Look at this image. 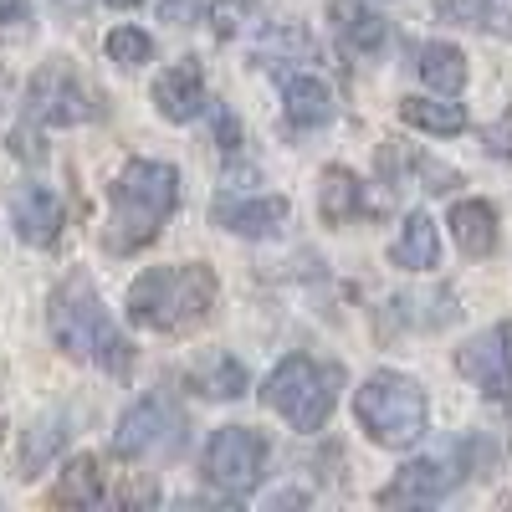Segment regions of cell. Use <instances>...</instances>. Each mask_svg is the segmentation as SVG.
<instances>
[{
	"instance_id": "obj_13",
	"label": "cell",
	"mask_w": 512,
	"mask_h": 512,
	"mask_svg": "<svg viewBox=\"0 0 512 512\" xmlns=\"http://www.w3.org/2000/svg\"><path fill=\"white\" fill-rule=\"evenodd\" d=\"M11 226L26 246H52L62 236V200L47 185H21L11 195Z\"/></svg>"
},
{
	"instance_id": "obj_25",
	"label": "cell",
	"mask_w": 512,
	"mask_h": 512,
	"mask_svg": "<svg viewBox=\"0 0 512 512\" xmlns=\"http://www.w3.org/2000/svg\"><path fill=\"white\" fill-rule=\"evenodd\" d=\"M256 21H262V0H226V6L210 11V26H216V36H221V41L246 36Z\"/></svg>"
},
{
	"instance_id": "obj_26",
	"label": "cell",
	"mask_w": 512,
	"mask_h": 512,
	"mask_svg": "<svg viewBox=\"0 0 512 512\" xmlns=\"http://www.w3.org/2000/svg\"><path fill=\"white\" fill-rule=\"evenodd\" d=\"M482 144H487V154H492V159H512V108L482 128Z\"/></svg>"
},
{
	"instance_id": "obj_21",
	"label": "cell",
	"mask_w": 512,
	"mask_h": 512,
	"mask_svg": "<svg viewBox=\"0 0 512 512\" xmlns=\"http://www.w3.org/2000/svg\"><path fill=\"white\" fill-rule=\"evenodd\" d=\"M185 384L205 400H241L246 395V369L231 354H200L185 374Z\"/></svg>"
},
{
	"instance_id": "obj_6",
	"label": "cell",
	"mask_w": 512,
	"mask_h": 512,
	"mask_svg": "<svg viewBox=\"0 0 512 512\" xmlns=\"http://www.w3.org/2000/svg\"><path fill=\"white\" fill-rule=\"evenodd\" d=\"M267 461H272V446L251 425H221V431H210L205 456H200L205 482L226 497H251L267 477Z\"/></svg>"
},
{
	"instance_id": "obj_28",
	"label": "cell",
	"mask_w": 512,
	"mask_h": 512,
	"mask_svg": "<svg viewBox=\"0 0 512 512\" xmlns=\"http://www.w3.org/2000/svg\"><path fill=\"white\" fill-rule=\"evenodd\" d=\"M57 441H62V425H36V446L26 451V472H36L47 461V451H57Z\"/></svg>"
},
{
	"instance_id": "obj_3",
	"label": "cell",
	"mask_w": 512,
	"mask_h": 512,
	"mask_svg": "<svg viewBox=\"0 0 512 512\" xmlns=\"http://www.w3.org/2000/svg\"><path fill=\"white\" fill-rule=\"evenodd\" d=\"M47 323H52L57 349L67 359H77V364H93V369H108V374H128V364H134V344H128L123 328L108 318L103 297L93 292V282L82 272L67 277L52 292Z\"/></svg>"
},
{
	"instance_id": "obj_30",
	"label": "cell",
	"mask_w": 512,
	"mask_h": 512,
	"mask_svg": "<svg viewBox=\"0 0 512 512\" xmlns=\"http://www.w3.org/2000/svg\"><path fill=\"white\" fill-rule=\"evenodd\" d=\"M216 134H221V149L231 154V149H236V139H241V123H236V118H226V113H216Z\"/></svg>"
},
{
	"instance_id": "obj_1",
	"label": "cell",
	"mask_w": 512,
	"mask_h": 512,
	"mask_svg": "<svg viewBox=\"0 0 512 512\" xmlns=\"http://www.w3.org/2000/svg\"><path fill=\"white\" fill-rule=\"evenodd\" d=\"M221 297V282L205 262H175V267H149L128 282L123 313L134 328L149 333H190L210 318Z\"/></svg>"
},
{
	"instance_id": "obj_16",
	"label": "cell",
	"mask_w": 512,
	"mask_h": 512,
	"mask_svg": "<svg viewBox=\"0 0 512 512\" xmlns=\"http://www.w3.org/2000/svg\"><path fill=\"white\" fill-rule=\"evenodd\" d=\"M282 108L292 128H323L333 118V88L318 72H287L282 77Z\"/></svg>"
},
{
	"instance_id": "obj_4",
	"label": "cell",
	"mask_w": 512,
	"mask_h": 512,
	"mask_svg": "<svg viewBox=\"0 0 512 512\" xmlns=\"http://www.w3.org/2000/svg\"><path fill=\"white\" fill-rule=\"evenodd\" d=\"M354 420L374 446L410 451V446L425 441V431H431V405H425V390L410 374L379 369L354 390Z\"/></svg>"
},
{
	"instance_id": "obj_5",
	"label": "cell",
	"mask_w": 512,
	"mask_h": 512,
	"mask_svg": "<svg viewBox=\"0 0 512 512\" xmlns=\"http://www.w3.org/2000/svg\"><path fill=\"white\" fill-rule=\"evenodd\" d=\"M338 390H344V369L338 364H323L313 354H287L262 384V405L272 415H282L292 431L313 436L333 420Z\"/></svg>"
},
{
	"instance_id": "obj_29",
	"label": "cell",
	"mask_w": 512,
	"mask_h": 512,
	"mask_svg": "<svg viewBox=\"0 0 512 512\" xmlns=\"http://www.w3.org/2000/svg\"><path fill=\"white\" fill-rule=\"evenodd\" d=\"M195 6H200V0H164L159 11H164V21H175V26H185V21L195 16Z\"/></svg>"
},
{
	"instance_id": "obj_9",
	"label": "cell",
	"mask_w": 512,
	"mask_h": 512,
	"mask_svg": "<svg viewBox=\"0 0 512 512\" xmlns=\"http://www.w3.org/2000/svg\"><path fill=\"white\" fill-rule=\"evenodd\" d=\"M175 431H180V415L169 410V400L159 395H144L134 400L123 415H118V431H113V456L123 461H144V456H159L175 446Z\"/></svg>"
},
{
	"instance_id": "obj_33",
	"label": "cell",
	"mask_w": 512,
	"mask_h": 512,
	"mask_svg": "<svg viewBox=\"0 0 512 512\" xmlns=\"http://www.w3.org/2000/svg\"><path fill=\"white\" fill-rule=\"evenodd\" d=\"M0 441H6V425H0Z\"/></svg>"
},
{
	"instance_id": "obj_20",
	"label": "cell",
	"mask_w": 512,
	"mask_h": 512,
	"mask_svg": "<svg viewBox=\"0 0 512 512\" xmlns=\"http://www.w3.org/2000/svg\"><path fill=\"white\" fill-rule=\"evenodd\" d=\"M364 210V180L354 175L349 164H328L323 185H318V216L323 226H349Z\"/></svg>"
},
{
	"instance_id": "obj_12",
	"label": "cell",
	"mask_w": 512,
	"mask_h": 512,
	"mask_svg": "<svg viewBox=\"0 0 512 512\" xmlns=\"http://www.w3.org/2000/svg\"><path fill=\"white\" fill-rule=\"evenodd\" d=\"M205 103H210V93H205V72H200L195 57L169 62V67L154 77V108H159L169 123H190V118H200Z\"/></svg>"
},
{
	"instance_id": "obj_24",
	"label": "cell",
	"mask_w": 512,
	"mask_h": 512,
	"mask_svg": "<svg viewBox=\"0 0 512 512\" xmlns=\"http://www.w3.org/2000/svg\"><path fill=\"white\" fill-rule=\"evenodd\" d=\"M103 52H108V62H118V67H149V62H154V36L139 31V26H113L108 41H103Z\"/></svg>"
},
{
	"instance_id": "obj_10",
	"label": "cell",
	"mask_w": 512,
	"mask_h": 512,
	"mask_svg": "<svg viewBox=\"0 0 512 512\" xmlns=\"http://www.w3.org/2000/svg\"><path fill=\"white\" fill-rule=\"evenodd\" d=\"M466 472H461V461L456 456H425V461H410V466H400L395 472V482H384L379 487V502L384 507H431V502H441L456 482H461Z\"/></svg>"
},
{
	"instance_id": "obj_27",
	"label": "cell",
	"mask_w": 512,
	"mask_h": 512,
	"mask_svg": "<svg viewBox=\"0 0 512 512\" xmlns=\"http://www.w3.org/2000/svg\"><path fill=\"white\" fill-rule=\"evenodd\" d=\"M415 175H420V185L425 190H456V169H446L441 159H425V154H415Z\"/></svg>"
},
{
	"instance_id": "obj_17",
	"label": "cell",
	"mask_w": 512,
	"mask_h": 512,
	"mask_svg": "<svg viewBox=\"0 0 512 512\" xmlns=\"http://www.w3.org/2000/svg\"><path fill=\"white\" fill-rule=\"evenodd\" d=\"M390 262L400 272H436L441 267V231H436V221L425 216V210H410L405 216V226H400V236L390 246Z\"/></svg>"
},
{
	"instance_id": "obj_32",
	"label": "cell",
	"mask_w": 512,
	"mask_h": 512,
	"mask_svg": "<svg viewBox=\"0 0 512 512\" xmlns=\"http://www.w3.org/2000/svg\"><path fill=\"white\" fill-rule=\"evenodd\" d=\"M103 6H113V11H134V6H144V0H103Z\"/></svg>"
},
{
	"instance_id": "obj_15",
	"label": "cell",
	"mask_w": 512,
	"mask_h": 512,
	"mask_svg": "<svg viewBox=\"0 0 512 512\" xmlns=\"http://www.w3.org/2000/svg\"><path fill=\"white\" fill-rule=\"evenodd\" d=\"M446 226L461 246V256H472V262H487L497 251V210L492 200H456L446 210Z\"/></svg>"
},
{
	"instance_id": "obj_31",
	"label": "cell",
	"mask_w": 512,
	"mask_h": 512,
	"mask_svg": "<svg viewBox=\"0 0 512 512\" xmlns=\"http://www.w3.org/2000/svg\"><path fill=\"white\" fill-rule=\"evenodd\" d=\"M26 6H31V0H0V26H16L26 16Z\"/></svg>"
},
{
	"instance_id": "obj_11",
	"label": "cell",
	"mask_w": 512,
	"mask_h": 512,
	"mask_svg": "<svg viewBox=\"0 0 512 512\" xmlns=\"http://www.w3.org/2000/svg\"><path fill=\"white\" fill-rule=\"evenodd\" d=\"M287 216H292L287 195H231V190H221L210 200V226H221L231 236H251V241L282 231Z\"/></svg>"
},
{
	"instance_id": "obj_18",
	"label": "cell",
	"mask_w": 512,
	"mask_h": 512,
	"mask_svg": "<svg viewBox=\"0 0 512 512\" xmlns=\"http://www.w3.org/2000/svg\"><path fill=\"white\" fill-rule=\"evenodd\" d=\"M415 72L431 93L441 98H456L466 88V77H472V67H466V52L456 47V41H425V47L415 52Z\"/></svg>"
},
{
	"instance_id": "obj_19",
	"label": "cell",
	"mask_w": 512,
	"mask_h": 512,
	"mask_svg": "<svg viewBox=\"0 0 512 512\" xmlns=\"http://www.w3.org/2000/svg\"><path fill=\"white\" fill-rule=\"evenodd\" d=\"M52 502L57 507H103L108 502V472H103V461L98 456H72L62 466V477L52 487Z\"/></svg>"
},
{
	"instance_id": "obj_22",
	"label": "cell",
	"mask_w": 512,
	"mask_h": 512,
	"mask_svg": "<svg viewBox=\"0 0 512 512\" xmlns=\"http://www.w3.org/2000/svg\"><path fill=\"white\" fill-rule=\"evenodd\" d=\"M400 118L410 128H420V134H431V139H456V134L472 128L466 108L451 103V98H441V93L436 98H400Z\"/></svg>"
},
{
	"instance_id": "obj_8",
	"label": "cell",
	"mask_w": 512,
	"mask_h": 512,
	"mask_svg": "<svg viewBox=\"0 0 512 512\" xmlns=\"http://www.w3.org/2000/svg\"><path fill=\"white\" fill-rule=\"evenodd\" d=\"M456 374L466 384H477L487 400H507L512 395V318L466 338L456 349Z\"/></svg>"
},
{
	"instance_id": "obj_7",
	"label": "cell",
	"mask_w": 512,
	"mask_h": 512,
	"mask_svg": "<svg viewBox=\"0 0 512 512\" xmlns=\"http://www.w3.org/2000/svg\"><path fill=\"white\" fill-rule=\"evenodd\" d=\"M26 118L41 128H77L98 118V98L67 62H47L26 82Z\"/></svg>"
},
{
	"instance_id": "obj_2",
	"label": "cell",
	"mask_w": 512,
	"mask_h": 512,
	"mask_svg": "<svg viewBox=\"0 0 512 512\" xmlns=\"http://www.w3.org/2000/svg\"><path fill=\"white\" fill-rule=\"evenodd\" d=\"M108 251L128 256L159 236L180 205V169L164 159H128L108 185Z\"/></svg>"
},
{
	"instance_id": "obj_14",
	"label": "cell",
	"mask_w": 512,
	"mask_h": 512,
	"mask_svg": "<svg viewBox=\"0 0 512 512\" xmlns=\"http://www.w3.org/2000/svg\"><path fill=\"white\" fill-rule=\"evenodd\" d=\"M328 21H333L338 36H344V47H354L359 57L384 52V41H390V21H384L374 6H364V0H328Z\"/></svg>"
},
{
	"instance_id": "obj_23",
	"label": "cell",
	"mask_w": 512,
	"mask_h": 512,
	"mask_svg": "<svg viewBox=\"0 0 512 512\" xmlns=\"http://www.w3.org/2000/svg\"><path fill=\"white\" fill-rule=\"evenodd\" d=\"M441 16L456 26H482V31L512 41V0H441Z\"/></svg>"
}]
</instances>
